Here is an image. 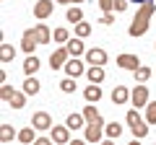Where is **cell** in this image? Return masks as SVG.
Masks as SVG:
<instances>
[{
	"label": "cell",
	"instance_id": "1",
	"mask_svg": "<svg viewBox=\"0 0 156 145\" xmlns=\"http://www.w3.org/2000/svg\"><path fill=\"white\" fill-rule=\"evenodd\" d=\"M154 13H156V8H154V0H151V3H143V5H140V11L135 13L133 23H130V29H128V34L133 36V39H138V36H143V34L148 31V23H151V18H154Z\"/></svg>",
	"mask_w": 156,
	"mask_h": 145
},
{
	"label": "cell",
	"instance_id": "2",
	"mask_svg": "<svg viewBox=\"0 0 156 145\" xmlns=\"http://www.w3.org/2000/svg\"><path fill=\"white\" fill-rule=\"evenodd\" d=\"M52 11H55V3H52V0H37V5H34V16H37V21L50 18Z\"/></svg>",
	"mask_w": 156,
	"mask_h": 145
},
{
	"label": "cell",
	"instance_id": "3",
	"mask_svg": "<svg viewBox=\"0 0 156 145\" xmlns=\"http://www.w3.org/2000/svg\"><path fill=\"white\" fill-rule=\"evenodd\" d=\"M101 132H104V119H96V122H89V127H86V140L89 143H99Z\"/></svg>",
	"mask_w": 156,
	"mask_h": 145
},
{
	"label": "cell",
	"instance_id": "4",
	"mask_svg": "<svg viewBox=\"0 0 156 145\" xmlns=\"http://www.w3.org/2000/svg\"><path fill=\"white\" fill-rule=\"evenodd\" d=\"M130 101H133V106H138V109H140V106H146V104H148V88H146L143 83L135 86V88L130 91Z\"/></svg>",
	"mask_w": 156,
	"mask_h": 145
},
{
	"label": "cell",
	"instance_id": "5",
	"mask_svg": "<svg viewBox=\"0 0 156 145\" xmlns=\"http://www.w3.org/2000/svg\"><path fill=\"white\" fill-rule=\"evenodd\" d=\"M70 57V52H68V47H60V49H55L50 55V65H52V70H57V67H62L65 65V60Z\"/></svg>",
	"mask_w": 156,
	"mask_h": 145
},
{
	"label": "cell",
	"instance_id": "6",
	"mask_svg": "<svg viewBox=\"0 0 156 145\" xmlns=\"http://www.w3.org/2000/svg\"><path fill=\"white\" fill-rule=\"evenodd\" d=\"M31 124H34L37 130H52V117H50L47 112H34Z\"/></svg>",
	"mask_w": 156,
	"mask_h": 145
},
{
	"label": "cell",
	"instance_id": "7",
	"mask_svg": "<svg viewBox=\"0 0 156 145\" xmlns=\"http://www.w3.org/2000/svg\"><path fill=\"white\" fill-rule=\"evenodd\" d=\"M37 36H34V29H29V31H23V39H21V49L26 52V55H34V49H37Z\"/></svg>",
	"mask_w": 156,
	"mask_h": 145
},
{
	"label": "cell",
	"instance_id": "8",
	"mask_svg": "<svg viewBox=\"0 0 156 145\" xmlns=\"http://www.w3.org/2000/svg\"><path fill=\"white\" fill-rule=\"evenodd\" d=\"M70 127H68V124H55V127L50 130V135H52V140H55V143H68V140H70Z\"/></svg>",
	"mask_w": 156,
	"mask_h": 145
},
{
	"label": "cell",
	"instance_id": "9",
	"mask_svg": "<svg viewBox=\"0 0 156 145\" xmlns=\"http://www.w3.org/2000/svg\"><path fill=\"white\" fill-rule=\"evenodd\" d=\"M117 65L122 67V70H135V67H140V60L135 55H120L117 57Z\"/></svg>",
	"mask_w": 156,
	"mask_h": 145
},
{
	"label": "cell",
	"instance_id": "10",
	"mask_svg": "<svg viewBox=\"0 0 156 145\" xmlns=\"http://www.w3.org/2000/svg\"><path fill=\"white\" fill-rule=\"evenodd\" d=\"M86 62H91V65H104L107 62V52L99 49V47H96V49H89L86 52Z\"/></svg>",
	"mask_w": 156,
	"mask_h": 145
},
{
	"label": "cell",
	"instance_id": "11",
	"mask_svg": "<svg viewBox=\"0 0 156 145\" xmlns=\"http://www.w3.org/2000/svg\"><path fill=\"white\" fill-rule=\"evenodd\" d=\"M83 99L89 101V104H96V101H101V88H99V83H91V86H86V91H83Z\"/></svg>",
	"mask_w": 156,
	"mask_h": 145
},
{
	"label": "cell",
	"instance_id": "12",
	"mask_svg": "<svg viewBox=\"0 0 156 145\" xmlns=\"http://www.w3.org/2000/svg\"><path fill=\"white\" fill-rule=\"evenodd\" d=\"M34 36H37V42H39V44H50L52 31L44 26V23H37V29H34Z\"/></svg>",
	"mask_w": 156,
	"mask_h": 145
},
{
	"label": "cell",
	"instance_id": "13",
	"mask_svg": "<svg viewBox=\"0 0 156 145\" xmlns=\"http://www.w3.org/2000/svg\"><path fill=\"white\" fill-rule=\"evenodd\" d=\"M125 101H130V91L125 86H117L112 91V104H125Z\"/></svg>",
	"mask_w": 156,
	"mask_h": 145
},
{
	"label": "cell",
	"instance_id": "14",
	"mask_svg": "<svg viewBox=\"0 0 156 145\" xmlns=\"http://www.w3.org/2000/svg\"><path fill=\"white\" fill-rule=\"evenodd\" d=\"M65 72H68V75H73V78L81 75V72H83V62L78 60V57H73L70 62H65Z\"/></svg>",
	"mask_w": 156,
	"mask_h": 145
},
{
	"label": "cell",
	"instance_id": "15",
	"mask_svg": "<svg viewBox=\"0 0 156 145\" xmlns=\"http://www.w3.org/2000/svg\"><path fill=\"white\" fill-rule=\"evenodd\" d=\"M68 52H70V57H81L83 55V42H81V36H76L73 42H68Z\"/></svg>",
	"mask_w": 156,
	"mask_h": 145
},
{
	"label": "cell",
	"instance_id": "16",
	"mask_svg": "<svg viewBox=\"0 0 156 145\" xmlns=\"http://www.w3.org/2000/svg\"><path fill=\"white\" fill-rule=\"evenodd\" d=\"M23 93H26V96H34V93H39V80L34 78V75H29V78L23 80Z\"/></svg>",
	"mask_w": 156,
	"mask_h": 145
},
{
	"label": "cell",
	"instance_id": "17",
	"mask_svg": "<svg viewBox=\"0 0 156 145\" xmlns=\"http://www.w3.org/2000/svg\"><path fill=\"white\" fill-rule=\"evenodd\" d=\"M37 70H39V57L29 55L26 60H23V72H26V75H34Z\"/></svg>",
	"mask_w": 156,
	"mask_h": 145
},
{
	"label": "cell",
	"instance_id": "18",
	"mask_svg": "<svg viewBox=\"0 0 156 145\" xmlns=\"http://www.w3.org/2000/svg\"><path fill=\"white\" fill-rule=\"evenodd\" d=\"M13 57H16V49H13L8 42H0V60H3V62H11Z\"/></svg>",
	"mask_w": 156,
	"mask_h": 145
},
{
	"label": "cell",
	"instance_id": "19",
	"mask_svg": "<svg viewBox=\"0 0 156 145\" xmlns=\"http://www.w3.org/2000/svg\"><path fill=\"white\" fill-rule=\"evenodd\" d=\"M83 122H86L83 114H68V119H65V124L70 130H81V127H83Z\"/></svg>",
	"mask_w": 156,
	"mask_h": 145
},
{
	"label": "cell",
	"instance_id": "20",
	"mask_svg": "<svg viewBox=\"0 0 156 145\" xmlns=\"http://www.w3.org/2000/svg\"><path fill=\"white\" fill-rule=\"evenodd\" d=\"M89 80L91 83H101V80H104V67L101 65H91L89 67Z\"/></svg>",
	"mask_w": 156,
	"mask_h": 145
},
{
	"label": "cell",
	"instance_id": "21",
	"mask_svg": "<svg viewBox=\"0 0 156 145\" xmlns=\"http://www.w3.org/2000/svg\"><path fill=\"white\" fill-rule=\"evenodd\" d=\"M8 104H11L13 109H23V106H26V93H23V91H16V93L8 99Z\"/></svg>",
	"mask_w": 156,
	"mask_h": 145
},
{
	"label": "cell",
	"instance_id": "22",
	"mask_svg": "<svg viewBox=\"0 0 156 145\" xmlns=\"http://www.w3.org/2000/svg\"><path fill=\"white\" fill-rule=\"evenodd\" d=\"M133 75H135V80H138V83H146V80L151 78V67L140 65V67H135V70H133Z\"/></svg>",
	"mask_w": 156,
	"mask_h": 145
},
{
	"label": "cell",
	"instance_id": "23",
	"mask_svg": "<svg viewBox=\"0 0 156 145\" xmlns=\"http://www.w3.org/2000/svg\"><path fill=\"white\" fill-rule=\"evenodd\" d=\"M104 132H107V137L115 140V137H120V135H122V127H120V122H109V124L104 127Z\"/></svg>",
	"mask_w": 156,
	"mask_h": 145
},
{
	"label": "cell",
	"instance_id": "24",
	"mask_svg": "<svg viewBox=\"0 0 156 145\" xmlns=\"http://www.w3.org/2000/svg\"><path fill=\"white\" fill-rule=\"evenodd\" d=\"M89 34H91V23H86V21H78V23H76V36L86 39Z\"/></svg>",
	"mask_w": 156,
	"mask_h": 145
},
{
	"label": "cell",
	"instance_id": "25",
	"mask_svg": "<svg viewBox=\"0 0 156 145\" xmlns=\"http://www.w3.org/2000/svg\"><path fill=\"white\" fill-rule=\"evenodd\" d=\"M146 122L156 124V101H148V104H146Z\"/></svg>",
	"mask_w": 156,
	"mask_h": 145
},
{
	"label": "cell",
	"instance_id": "26",
	"mask_svg": "<svg viewBox=\"0 0 156 145\" xmlns=\"http://www.w3.org/2000/svg\"><path fill=\"white\" fill-rule=\"evenodd\" d=\"M13 137H16V130H13L11 124H3V127H0V140L8 143V140H13Z\"/></svg>",
	"mask_w": 156,
	"mask_h": 145
},
{
	"label": "cell",
	"instance_id": "27",
	"mask_svg": "<svg viewBox=\"0 0 156 145\" xmlns=\"http://www.w3.org/2000/svg\"><path fill=\"white\" fill-rule=\"evenodd\" d=\"M18 140H21V143H34V127H23L21 132H18Z\"/></svg>",
	"mask_w": 156,
	"mask_h": 145
},
{
	"label": "cell",
	"instance_id": "28",
	"mask_svg": "<svg viewBox=\"0 0 156 145\" xmlns=\"http://www.w3.org/2000/svg\"><path fill=\"white\" fill-rule=\"evenodd\" d=\"M65 18L73 21V23H78V21H83V11H81V8H70V11L65 13Z\"/></svg>",
	"mask_w": 156,
	"mask_h": 145
},
{
	"label": "cell",
	"instance_id": "29",
	"mask_svg": "<svg viewBox=\"0 0 156 145\" xmlns=\"http://www.w3.org/2000/svg\"><path fill=\"white\" fill-rule=\"evenodd\" d=\"M83 117H86V122H96V119H99V112H96L94 104H89V106L83 109Z\"/></svg>",
	"mask_w": 156,
	"mask_h": 145
},
{
	"label": "cell",
	"instance_id": "30",
	"mask_svg": "<svg viewBox=\"0 0 156 145\" xmlns=\"http://www.w3.org/2000/svg\"><path fill=\"white\" fill-rule=\"evenodd\" d=\"M133 135H135V137H140V140H143L146 135H148V124H143V122L133 124Z\"/></svg>",
	"mask_w": 156,
	"mask_h": 145
},
{
	"label": "cell",
	"instance_id": "31",
	"mask_svg": "<svg viewBox=\"0 0 156 145\" xmlns=\"http://www.w3.org/2000/svg\"><path fill=\"white\" fill-rule=\"evenodd\" d=\"M60 88L65 91V93H73V91H76V80H73V75L65 78V80H60Z\"/></svg>",
	"mask_w": 156,
	"mask_h": 145
},
{
	"label": "cell",
	"instance_id": "32",
	"mask_svg": "<svg viewBox=\"0 0 156 145\" xmlns=\"http://www.w3.org/2000/svg\"><path fill=\"white\" fill-rule=\"evenodd\" d=\"M52 39L55 42H68V29H55V31H52Z\"/></svg>",
	"mask_w": 156,
	"mask_h": 145
},
{
	"label": "cell",
	"instance_id": "33",
	"mask_svg": "<svg viewBox=\"0 0 156 145\" xmlns=\"http://www.w3.org/2000/svg\"><path fill=\"white\" fill-rule=\"evenodd\" d=\"M128 3H130V0H115V3H112V11L125 13V11H128Z\"/></svg>",
	"mask_w": 156,
	"mask_h": 145
},
{
	"label": "cell",
	"instance_id": "34",
	"mask_svg": "<svg viewBox=\"0 0 156 145\" xmlns=\"http://www.w3.org/2000/svg\"><path fill=\"white\" fill-rule=\"evenodd\" d=\"M125 119H128V124H138V122H140V117H138V112H135V109H130Z\"/></svg>",
	"mask_w": 156,
	"mask_h": 145
},
{
	"label": "cell",
	"instance_id": "35",
	"mask_svg": "<svg viewBox=\"0 0 156 145\" xmlns=\"http://www.w3.org/2000/svg\"><path fill=\"white\" fill-rule=\"evenodd\" d=\"M13 93H16V91H13V88H11V86H3V88H0V96H3V99H5V101H8V99H11V96H13Z\"/></svg>",
	"mask_w": 156,
	"mask_h": 145
},
{
	"label": "cell",
	"instance_id": "36",
	"mask_svg": "<svg viewBox=\"0 0 156 145\" xmlns=\"http://www.w3.org/2000/svg\"><path fill=\"white\" fill-rule=\"evenodd\" d=\"M112 3H115V0H99V8H101L104 13H109V11H112Z\"/></svg>",
	"mask_w": 156,
	"mask_h": 145
},
{
	"label": "cell",
	"instance_id": "37",
	"mask_svg": "<svg viewBox=\"0 0 156 145\" xmlns=\"http://www.w3.org/2000/svg\"><path fill=\"white\" fill-rule=\"evenodd\" d=\"M99 21L104 23V26H109V23H115V16H112V13H104V16H101Z\"/></svg>",
	"mask_w": 156,
	"mask_h": 145
},
{
	"label": "cell",
	"instance_id": "38",
	"mask_svg": "<svg viewBox=\"0 0 156 145\" xmlns=\"http://www.w3.org/2000/svg\"><path fill=\"white\" fill-rule=\"evenodd\" d=\"M133 3H138V5H143V3H151V0H133Z\"/></svg>",
	"mask_w": 156,
	"mask_h": 145
},
{
	"label": "cell",
	"instance_id": "39",
	"mask_svg": "<svg viewBox=\"0 0 156 145\" xmlns=\"http://www.w3.org/2000/svg\"><path fill=\"white\" fill-rule=\"evenodd\" d=\"M68 3H81V0H68Z\"/></svg>",
	"mask_w": 156,
	"mask_h": 145
}]
</instances>
